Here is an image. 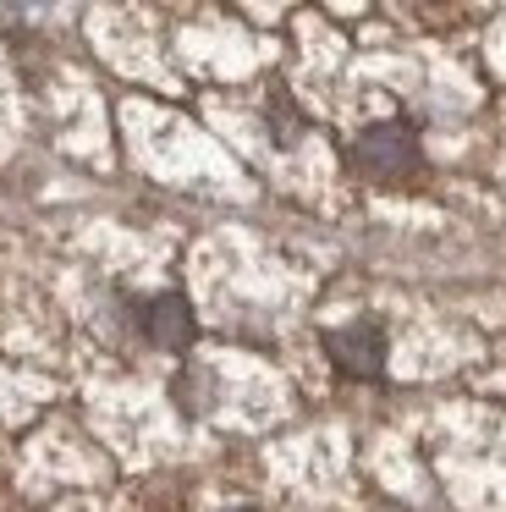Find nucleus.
<instances>
[{
  "mask_svg": "<svg viewBox=\"0 0 506 512\" xmlns=\"http://www.w3.org/2000/svg\"><path fill=\"white\" fill-rule=\"evenodd\" d=\"M325 347H330V358H336V369H347V375H358V380H369L385 369V325L380 320L341 325V331L325 336Z\"/></svg>",
  "mask_w": 506,
  "mask_h": 512,
  "instance_id": "nucleus-1",
  "label": "nucleus"
},
{
  "mask_svg": "<svg viewBox=\"0 0 506 512\" xmlns=\"http://www.w3.org/2000/svg\"><path fill=\"white\" fill-rule=\"evenodd\" d=\"M413 160H418V149H413V138H407V127H396V122H380L358 138V166L374 171V177H396V171H407Z\"/></svg>",
  "mask_w": 506,
  "mask_h": 512,
  "instance_id": "nucleus-2",
  "label": "nucleus"
},
{
  "mask_svg": "<svg viewBox=\"0 0 506 512\" xmlns=\"http://www.w3.org/2000/svg\"><path fill=\"white\" fill-rule=\"evenodd\" d=\"M143 336L154 347H182L193 336V303L182 292H160V298L143 303Z\"/></svg>",
  "mask_w": 506,
  "mask_h": 512,
  "instance_id": "nucleus-3",
  "label": "nucleus"
},
{
  "mask_svg": "<svg viewBox=\"0 0 506 512\" xmlns=\"http://www.w3.org/2000/svg\"><path fill=\"white\" fill-rule=\"evenodd\" d=\"M226 512H253V507H226Z\"/></svg>",
  "mask_w": 506,
  "mask_h": 512,
  "instance_id": "nucleus-4",
  "label": "nucleus"
}]
</instances>
